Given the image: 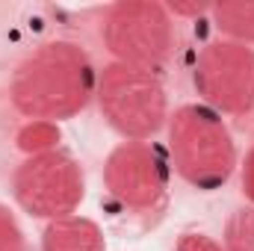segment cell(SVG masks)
<instances>
[{"instance_id": "obj_6", "label": "cell", "mask_w": 254, "mask_h": 251, "mask_svg": "<svg viewBox=\"0 0 254 251\" xmlns=\"http://www.w3.org/2000/svg\"><path fill=\"white\" fill-rule=\"evenodd\" d=\"M192 86L204 107L219 116H246L254 110V48L216 39L204 45L192 65Z\"/></svg>"}, {"instance_id": "obj_5", "label": "cell", "mask_w": 254, "mask_h": 251, "mask_svg": "<svg viewBox=\"0 0 254 251\" xmlns=\"http://www.w3.org/2000/svg\"><path fill=\"white\" fill-rule=\"evenodd\" d=\"M15 201L24 213L36 219H63L71 216L86 195V178L80 163L63 148L24 157L12 178Z\"/></svg>"}, {"instance_id": "obj_4", "label": "cell", "mask_w": 254, "mask_h": 251, "mask_svg": "<svg viewBox=\"0 0 254 251\" xmlns=\"http://www.w3.org/2000/svg\"><path fill=\"white\" fill-rule=\"evenodd\" d=\"M104 42L113 54V63L133 65L160 74L178 45V30L169 6L151 0H125L107 9Z\"/></svg>"}, {"instance_id": "obj_12", "label": "cell", "mask_w": 254, "mask_h": 251, "mask_svg": "<svg viewBox=\"0 0 254 251\" xmlns=\"http://www.w3.org/2000/svg\"><path fill=\"white\" fill-rule=\"evenodd\" d=\"M0 251H27L24 231L6 204H0Z\"/></svg>"}, {"instance_id": "obj_13", "label": "cell", "mask_w": 254, "mask_h": 251, "mask_svg": "<svg viewBox=\"0 0 254 251\" xmlns=\"http://www.w3.org/2000/svg\"><path fill=\"white\" fill-rule=\"evenodd\" d=\"M172 251H225V249H222V243H216V240L207 237V234H184V237L175 243Z\"/></svg>"}, {"instance_id": "obj_11", "label": "cell", "mask_w": 254, "mask_h": 251, "mask_svg": "<svg viewBox=\"0 0 254 251\" xmlns=\"http://www.w3.org/2000/svg\"><path fill=\"white\" fill-rule=\"evenodd\" d=\"M222 249L225 251H254V207H243V210L231 213V219L225 225Z\"/></svg>"}, {"instance_id": "obj_7", "label": "cell", "mask_w": 254, "mask_h": 251, "mask_svg": "<svg viewBox=\"0 0 254 251\" xmlns=\"http://www.w3.org/2000/svg\"><path fill=\"white\" fill-rule=\"evenodd\" d=\"M169 160L151 142H122L104 163L107 192L130 213H154L169 195Z\"/></svg>"}, {"instance_id": "obj_3", "label": "cell", "mask_w": 254, "mask_h": 251, "mask_svg": "<svg viewBox=\"0 0 254 251\" xmlns=\"http://www.w3.org/2000/svg\"><path fill=\"white\" fill-rule=\"evenodd\" d=\"M95 101L107 125L127 142H148L169 122V95L163 77L145 68L110 63L98 74Z\"/></svg>"}, {"instance_id": "obj_10", "label": "cell", "mask_w": 254, "mask_h": 251, "mask_svg": "<svg viewBox=\"0 0 254 251\" xmlns=\"http://www.w3.org/2000/svg\"><path fill=\"white\" fill-rule=\"evenodd\" d=\"M18 148L33 157V154H45V151H57L60 148V127L54 122H27L18 133Z\"/></svg>"}, {"instance_id": "obj_15", "label": "cell", "mask_w": 254, "mask_h": 251, "mask_svg": "<svg viewBox=\"0 0 254 251\" xmlns=\"http://www.w3.org/2000/svg\"><path fill=\"white\" fill-rule=\"evenodd\" d=\"M169 12H172L175 18H178V15H204V12H210V6H207V3H172Z\"/></svg>"}, {"instance_id": "obj_9", "label": "cell", "mask_w": 254, "mask_h": 251, "mask_svg": "<svg viewBox=\"0 0 254 251\" xmlns=\"http://www.w3.org/2000/svg\"><path fill=\"white\" fill-rule=\"evenodd\" d=\"M216 27L222 30L225 39L254 45V0H237V3H216L210 6Z\"/></svg>"}, {"instance_id": "obj_8", "label": "cell", "mask_w": 254, "mask_h": 251, "mask_svg": "<svg viewBox=\"0 0 254 251\" xmlns=\"http://www.w3.org/2000/svg\"><path fill=\"white\" fill-rule=\"evenodd\" d=\"M42 251H107V243L92 219L71 213L48 222L42 234Z\"/></svg>"}, {"instance_id": "obj_14", "label": "cell", "mask_w": 254, "mask_h": 251, "mask_svg": "<svg viewBox=\"0 0 254 251\" xmlns=\"http://www.w3.org/2000/svg\"><path fill=\"white\" fill-rule=\"evenodd\" d=\"M240 184H243V192H246V198L254 207V145L249 148V154H246V160L240 166Z\"/></svg>"}, {"instance_id": "obj_2", "label": "cell", "mask_w": 254, "mask_h": 251, "mask_svg": "<svg viewBox=\"0 0 254 251\" xmlns=\"http://www.w3.org/2000/svg\"><path fill=\"white\" fill-rule=\"evenodd\" d=\"M169 157L175 172L201 192L225 187L240 166V154L225 119L204 107L184 104L169 113Z\"/></svg>"}, {"instance_id": "obj_1", "label": "cell", "mask_w": 254, "mask_h": 251, "mask_svg": "<svg viewBox=\"0 0 254 251\" xmlns=\"http://www.w3.org/2000/svg\"><path fill=\"white\" fill-rule=\"evenodd\" d=\"M98 71L74 42L39 45L12 77V104L30 122H63L95 98Z\"/></svg>"}]
</instances>
